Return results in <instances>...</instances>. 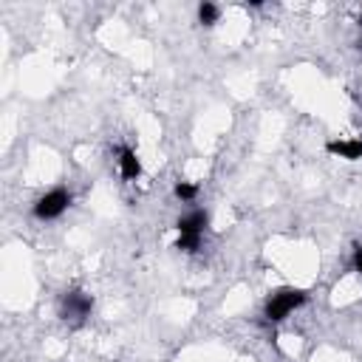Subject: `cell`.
<instances>
[{
  "mask_svg": "<svg viewBox=\"0 0 362 362\" xmlns=\"http://www.w3.org/2000/svg\"><path fill=\"white\" fill-rule=\"evenodd\" d=\"M351 269L362 277V243H356V246H354V252H351Z\"/></svg>",
  "mask_w": 362,
  "mask_h": 362,
  "instance_id": "cell-9",
  "label": "cell"
},
{
  "mask_svg": "<svg viewBox=\"0 0 362 362\" xmlns=\"http://www.w3.org/2000/svg\"><path fill=\"white\" fill-rule=\"evenodd\" d=\"M116 167H119L122 181H136V178H141V158H139L136 147L119 144V147H116Z\"/></svg>",
  "mask_w": 362,
  "mask_h": 362,
  "instance_id": "cell-6",
  "label": "cell"
},
{
  "mask_svg": "<svg viewBox=\"0 0 362 362\" xmlns=\"http://www.w3.org/2000/svg\"><path fill=\"white\" fill-rule=\"evenodd\" d=\"M308 303V291L305 288H300V286H277V288H272L269 294H266V300H263V320L266 322H272V325H277V322H283L288 314H294L297 308H303Z\"/></svg>",
  "mask_w": 362,
  "mask_h": 362,
  "instance_id": "cell-1",
  "label": "cell"
},
{
  "mask_svg": "<svg viewBox=\"0 0 362 362\" xmlns=\"http://www.w3.org/2000/svg\"><path fill=\"white\" fill-rule=\"evenodd\" d=\"M57 314L62 322L79 328L88 322V317L93 314V294H88L85 288H65L57 300Z\"/></svg>",
  "mask_w": 362,
  "mask_h": 362,
  "instance_id": "cell-3",
  "label": "cell"
},
{
  "mask_svg": "<svg viewBox=\"0 0 362 362\" xmlns=\"http://www.w3.org/2000/svg\"><path fill=\"white\" fill-rule=\"evenodd\" d=\"M206 226H209V212H206V209L198 206V209L184 212V215L175 221V232H178V238H175L173 249L187 252V255H195V252L201 249V240H204Z\"/></svg>",
  "mask_w": 362,
  "mask_h": 362,
  "instance_id": "cell-2",
  "label": "cell"
},
{
  "mask_svg": "<svg viewBox=\"0 0 362 362\" xmlns=\"http://www.w3.org/2000/svg\"><path fill=\"white\" fill-rule=\"evenodd\" d=\"M198 192H201V187H198L195 181H175V187H173V195H175L181 204H192V201L198 198Z\"/></svg>",
  "mask_w": 362,
  "mask_h": 362,
  "instance_id": "cell-8",
  "label": "cell"
},
{
  "mask_svg": "<svg viewBox=\"0 0 362 362\" xmlns=\"http://www.w3.org/2000/svg\"><path fill=\"white\" fill-rule=\"evenodd\" d=\"M71 201H74L71 189H65V187H54V189L42 192V195L31 204V215H34L37 221H57V218H62V215L68 212Z\"/></svg>",
  "mask_w": 362,
  "mask_h": 362,
  "instance_id": "cell-4",
  "label": "cell"
},
{
  "mask_svg": "<svg viewBox=\"0 0 362 362\" xmlns=\"http://www.w3.org/2000/svg\"><path fill=\"white\" fill-rule=\"evenodd\" d=\"M359 28H362V23H359ZM359 48H362V34H359Z\"/></svg>",
  "mask_w": 362,
  "mask_h": 362,
  "instance_id": "cell-10",
  "label": "cell"
},
{
  "mask_svg": "<svg viewBox=\"0 0 362 362\" xmlns=\"http://www.w3.org/2000/svg\"><path fill=\"white\" fill-rule=\"evenodd\" d=\"M221 14H223V8H221L218 3H212V0H201L198 8H195V17H198V23H201L204 28L218 25V23H221Z\"/></svg>",
  "mask_w": 362,
  "mask_h": 362,
  "instance_id": "cell-7",
  "label": "cell"
},
{
  "mask_svg": "<svg viewBox=\"0 0 362 362\" xmlns=\"http://www.w3.org/2000/svg\"><path fill=\"white\" fill-rule=\"evenodd\" d=\"M325 153L334 158H342V161H362V139L359 136H351V139L334 136L325 141Z\"/></svg>",
  "mask_w": 362,
  "mask_h": 362,
  "instance_id": "cell-5",
  "label": "cell"
}]
</instances>
